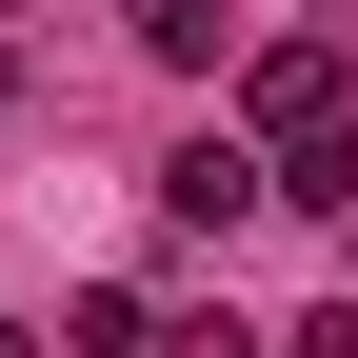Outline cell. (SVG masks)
Instances as JSON below:
<instances>
[{"instance_id":"7","label":"cell","mask_w":358,"mask_h":358,"mask_svg":"<svg viewBox=\"0 0 358 358\" xmlns=\"http://www.w3.org/2000/svg\"><path fill=\"white\" fill-rule=\"evenodd\" d=\"M0 358H40V338H20V319H0Z\"/></svg>"},{"instance_id":"4","label":"cell","mask_w":358,"mask_h":358,"mask_svg":"<svg viewBox=\"0 0 358 358\" xmlns=\"http://www.w3.org/2000/svg\"><path fill=\"white\" fill-rule=\"evenodd\" d=\"M140 60H179V80H199V60H219V0H140Z\"/></svg>"},{"instance_id":"2","label":"cell","mask_w":358,"mask_h":358,"mask_svg":"<svg viewBox=\"0 0 358 358\" xmlns=\"http://www.w3.org/2000/svg\"><path fill=\"white\" fill-rule=\"evenodd\" d=\"M159 199H179V219H199V239H239V219H259V199H279V159H259V140H239V120H219V140H179V159H159Z\"/></svg>"},{"instance_id":"3","label":"cell","mask_w":358,"mask_h":358,"mask_svg":"<svg viewBox=\"0 0 358 358\" xmlns=\"http://www.w3.org/2000/svg\"><path fill=\"white\" fill-rule=\"evenodd\" d=\"M279 199L299 219H358V140H279Z\"/></svg>"},{"instance_id":"5","label":"cell","mask_w":358,"mask_h":358,"mask_svg":"<svg viewBox=\"0 0 358 358\" xmlns=\"http://www.w3.org/2000/svg\"><path fill=\"white\" fill-rule=\"evenodd\" d=\"M159 358H259V319H239V299H179V319H159Z\"/></svg>"},{"instance_id":"8","label":"cell","mask_w":358,"mask_h":358,"mask_svg":"<svg viewBox=\"0 0 358 358\" xmlns=\"http://www.w3.org/2000/svg\"><path fill=\"white\" fill-rule=\"evenodd\" d=\"M0 20H40V0H0Z\"/></svg>"},{"instance_id":"6","label":"cell","mask_w":358,"mask_h":358,"mask_svg":"<svg viewBox=\"0 0 358 358\" xmlns=\"http://www.w3.org/2000/svg\"><path fill=\"white\" fill-rule=\"evenodd\" d=\"M299 358H358V299H319V319H299Z\"/></svg>"},{"instance_id":"1","label":"cell","mask_w":358,"mask_h":358,"mask_svg":"<svg viewBox=\"0 0 358 358\" xmlns=\"http://www.w3.org/2000/svg\"><path fill=\"white\" fill-rule=\"evenodd\" d=\"M338 100H358L338 40H259V60H239V140L259 159H279V140H338Z\"/></svg>"}]
</instances>
